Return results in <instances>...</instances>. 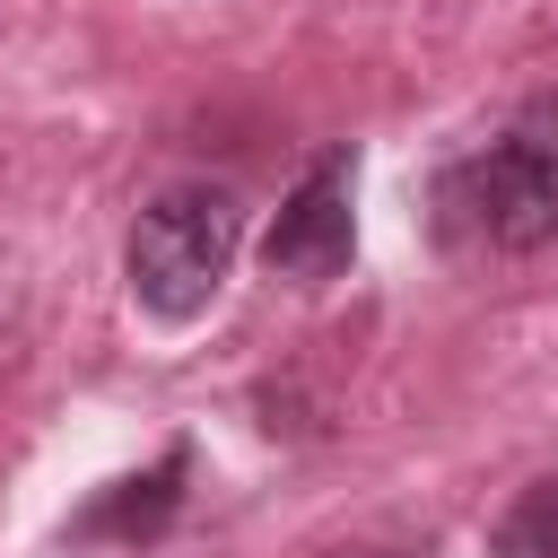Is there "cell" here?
Returning <instances> with one entry per match:
<instances>
[{
    "label": "cell",
    "instance_id": "6da1fadb",
    "mask_svg": "<svg viewBox=\"0 0 558 558\" xmlns=\"http://www.w3.org/2000/svg\"><path fill=\"white\" fill-rule=\"evenodd\" d=\"M436 227L488 253H532L558 235V96L514 105L497 140L436 174Z\"/></svg>",
    "mask_w": 558,
    "mask_h": 558
},
{
    "label": "cell",
    "instance_id": "7a4b0ae2",
    "mask_svg": "<svg viewBox=\"0 0 558 558\" xmlns=\"http://www.w3.org/2000/svg\"><path fill=\"white\" fill-rule=\"evenodd\" d=\"M235 244H244V201L227 183H174V192H157L131 218V244H122V270H131L140 314H157V323L209 314Z\"/></svg>",
    "mask_w": 558,
    "mask_h": 558
},
{
    "label": "cell",
    "instance_id": "3957f363",
    "mask_svg": "<svg viewBox=\"0 0 558 558\" xmlns=\"http://www.w3.org/2000/svg\"><path fill=\"white\" fill-rule=\"evenodd\" d=\"M349 201H357V148H323V157L296 174V192L279 201L270 235H262L270 279H296V288L340 279L349 253H357V209H349Z\"/></svg>",
    "mask_w": 558,
    "mask_h": 558
},
{
    "label": "cell",
    "instance_id": "277c9868",
    "mask_svg": "<svg viewBox=\"0 0 558 558\" xmlns=\"http://www.w3.org/2000/svg\"><path fill=\"white\" fill-rule=\"evenodd\" d=\"M183 471H192V453H183V445H166L148 471L113 480V488L70 523V541H157V532L174 523V506H183Z\"/></svg>",
    "mask_w": 558,
    "mask_h": 558
},
{
    "label": "cell",
    "instance_id": "5b68a950",
    "mask_svg": "<svg viewBox=\"0 0 558 558\" xmlns=\"http://www.w3.org/2000/svg\"><path fill=\"white\" fill-rule=\"evenodd\" d=\"M497 558H558V471L532 480V488L506 506V523H497Z\"/></svg>",
    "mask_w": 558,
    "mask_h": 558
},
{
    "label": "cell",
    "instance_id": "8992f818",
    "mask_svg": "<svg viewBox=\"0 0 558 558\" xmlns=\"http://www.w3.org/2000/svg\"><path fill=\"white\" fill-rule=\"evenodd\" d=\"M366 558H427V549H366Z\"/></svg>",
    "mask_w": 558,
    "mask_h": 558
}]
</instances>
